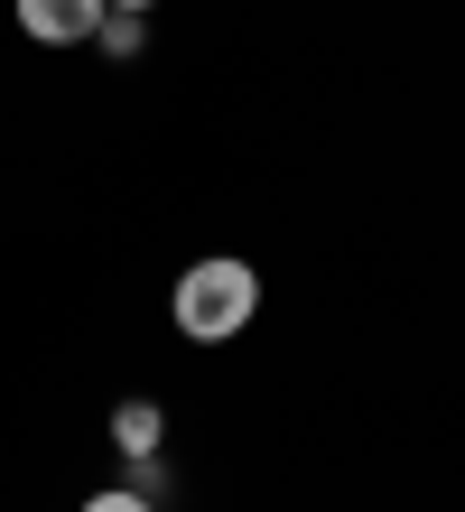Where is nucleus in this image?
Wrapping results in <instances>:
<instances>
[{
  "instance_id": "obj_1",
  "label": "nucleus",
  "mask_w": 465,
  "mask_h": 512,
  "mask_svg": "<svg viewBox=\"0 0 465 512\" xmlns=\"http://www.w3.org/2000/svg\"><path fill=\"white\" fill-rule=\"evenodd\" d=\"M252 317H261V270L242 261V252H205V261H186V270H177V289H168V326H177L186 345H233Z\"/></svg>"
},
{
  "instance_id": "obj_2",
  "label": "nucleus",
  "mask_w": 465,
  "mask_h": 512,
  "mask_svg": "<svg viewBox=\"0 0 465 512\" xmlns=\"http://www.w3.org/2000/svg\"><path fill=\"white\" fill-rule=\"evenodd\" d=\"M10 19H19V38H38V47H93V28L112 19V0H10Z\"/></svg>"
},
{
  "instance_id": "obj_3",
  "label": "nucleus",
  "mask_w": 465,
  "mask_h": 512,
  "mask_svg": "<svg viewBox=\"0 0 465 512\" xmlns=\"http://www.w3.org/2000/svg\"><path fill=\"white\" fill-rule=\"evenodd\" d=\"M159 447H168V410H159V401H121V410H112V457H121V466H149Z\"/></svg>"
},
{
  "instance_id": "obj_4",
  "label": "nucleus",
  "mask_w": 465,
  "mask_h": 512,
  "mask_svg": "<svg viewBox=\"0 0 465 512\" xmlns=\"http://www.w3.org/2000/svg\"><path fill=\"white\" fill-rule=\"evenodd\" d=\"M93 47H103V56H112V66H131V56L149 47V19H140V10H112L103 28H93Z\"/></svg>"
},
{
  "instance_id": "obj_5",
  "label": "nucleus",
  "mask_w": 465,
  "mask_h": 512,
  "mask_svg": "<svg viewBox=\"0 0 465 512\" xmlns=\"http://www.w3.org/2000/svg\"><path fill=\"white\" fill-rule=\"evenodd\" d=\"M75 512H159V494H149V485H103V494H84Z\"/></svg>"
},
{
  "instance_id": "obj_6",
  "label": "nucleus",
  "mask_w": 465,
  "mask_h": 512,
  "mask_svg": "<svg viewBox=\"0 0 465 512\" xmlns=\"http://www.w3.org/2000/svg\"><path fill=\"white\" fill-rule=\"evenodd\" d=\"M112 10H140V19H149V10H159V0H112Z\"/></svg>"
}]
</instances>
